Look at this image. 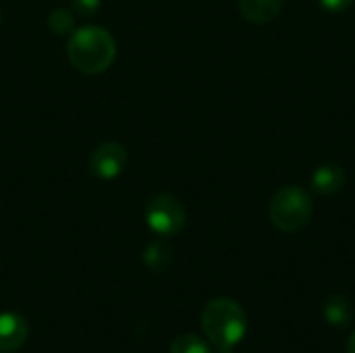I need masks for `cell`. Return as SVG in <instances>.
<instances>
[{
  "instance_id": "cell-1",
  "label": "cell",
  "mask_w": 355,
  "mask_h": 353,
  "mask_svg": "<svg viewBox=\"0 0 355 353\" xmlns=\"http://www.w3.org/2000/svg\"><path fill=\"white\" fill-rule=\"evenodd\" d=\"M67 56L81 73H102L112 64L116 56V44L104 27L85 25L69 35Z\"/></svg>"
},
{
  "instance_id": "cell-2",
  "label": "cell",
  "mask_w": 355,
  "mask_h": 353,
  "mask_svg": "<svg viewBox=\"0 0 355 353\" xmlns=\"http://www.w3.org/2000/svg\"><path fill=\"white\" fill-rule=\"evenodd\" d=\"M202 329L208 341L214 343L218 350H233L245 337L248 318L237 302L229 298H218L204 308Z\"/></svg>"
},
{
  "instance_id": "cell-3",
  "label": "cell",
  "mask_w": 355,
  "mask_h": 353,
  "mask_svg": "<svg viewBox=\"0 0 355 353\" xmlns=\"http://www.w3.org/2000/svg\"><path fill=\"white\" fill-rule=\"evenodd\" d=\"M268 216L279 231L297 233L312 218V200L300 185H287L272 196Z\"/></svg>"
},
{
  "instance_id": "cell-4",
  "label": "cell",
  "mask_w": 355,
  "mask_h": 353,
  "mask_svg": "<svg viewBox=\"0 0 355 353\" xmlns=\"http://www.w3.org/2000/svg\"><path fill=\"white\" fill-rule=\"evenodd\" d=\"M185 206L171 193H158L146 206V223L160 237L177 235L185 225Z\"/></svg>"
},
{
  "instance_id": "cell-5",
  "label": "cell",
  "mask_w": 355,
  "mask_h": 353,
  "mask_svg": "<svg viewBox=\"0 0 355 353\" xmlns=\"http://www.w3.org/2000/svg\"><path fill=\"white\" fill-rule=\"evenodd\" d=\"M127 164V152L121 144L116 141H106L100 144L89 158V169L98 179H114L123 173Z\"/></svg>"
},
{
  "instance_id": "cell-6",
  "label": "cell",
  "mask_w": 355,
  "mask_h": 353,
  "mask_svg": "<svg viewBox=\"0 0 355 353\" xmlns=\"http://www.w3.org/2000/svg\"><path fill=\"white\" fill-rule=\"evenodd\" d=\"M29 335V325L21 314H0V353H12L23 347Z\"/></svg>"
},
{
  "instance_id": "cell-7",
  "label": "cell",
  "mask_w": 355,
  "mask_h": 353,
  "mask_svg": "<svg viewBox=\"0 0 355 353\" xmlns=\"http://www.w3.org/2000/svg\"><path fill=\"white\" fill-rule=\"evenodd\" d=\"M345 187V171L339 164H322L312 175V189L320 196H335Z\"/></svg>"
},
{
  "instance_id": "cell-8",
  "label": "cell",
  "mask_w": 355,
  "mask_h": 353,
  "mask_svg": "<svg viewBox=\"0 0 355 353\" xmlns=\"http://www.w3.org/2000/svg\"><path fill=\"white\" fill-rule=\"evenodd\" d=\"M322 316L324 320L335 327V329H345L352 325L354 320V310H352V304L345 295L341 293H333L327 298L324 306H322Z\"/></svg>"
},
{
  "instance_id": "cell-9",
  "label": "cell",
  "mask_w": 355,
  "mask_h": 353,
  "mask_svg": "<svg viewBox=\"0 0 355 353\" xmlns=\"http://www.w3.org/2000/svg\"><path fill=\"white\" fill-rule=\"evenodd\" d=\"M285 0H239V10L250 23H268L279 17Z\"/></svg>"
},
{
  "instance_id": "cell-10",
  "label": "cell",
  "mask_w": 355,
  "mask_h": 353,
  "mask_svg": "<svg viewBox=\"0 0 355 353\" xmlns=\"http://www.w3.org/2000/svg\"><path fill=\"white\" fill-rule=\"evenodd\" d=\"M144 264L150 270H164L171 264V248L164 243H150L144 250Z\"/></svg>"
},
{
  "instance_id": "cell-11",
  "label": "cell",
  "mask_w": 355,
  "mask_h": 353,
  "mask_svg": "<svg viewBox=\"0 0 355 353\" xmlns=\"http://www.w3.org/2000/svg\"><path fill=\"white\" fill-rule=\"evenodd\" d=\"M171 353H212L208 343L198 335H179L171 343Z\"/></svg>"
},
{
  "instance_id": "cell-12",
  "label": "cell",
  "mask_w": 355,
  "mask_h": 353,
  "mask_svg": "<svg viewBox=\"0 0 355 353\" xmlns=\"http://www.w3.org/2000/svg\"><path fill=\"white\" fill-rule=\"evenodd\" d=\"M73 23H75V19H73V15H71L67 8H56V10H52L50 17H48L50 29H52L54 33H58V35L71 33V31H73Z\"/></svg>"
},
{
  "instance_id": "cell-13",
  "label": "cell",
  "mask_w": 355,
  "mask_h": 353,
  "mask_svg": "<svg viewBox=\"0 0 355 353\" xmlns=\"http://www.w3.org/2000/svg\"><path fill=\"white\" fill-rule=\"evenodd\" d=\"M73 4L83 15H94L100 8V0H73Z\"/></svg>"
},
{
  "instance_id": "cell-14",
  "label": "cell",
  "mask_w": 355,
  "mask_h": 353,
  "mask_svg": "<svg viewBox=\"0 0 355 353\" xmlns=\"http://www.w3.org/2000/svg\"><path fill=\"white\" fill-rule=\"evenodd\" d=\"M354 0H320V4L327 8V10H333V12H339V10H345L347 6H352Z\"/></svg>"
},
{
  "instance_id": "cell-15",
  "label": "cell",
  "mask_w": 355,
  "mask_h": 353,
  "mask_svg": "<svg viewBox=\"0 0 355 353\" xmlns=\"http://www.w3.org/2000/svg\"><path fill=\"white\" fill-rule=\"evenodd\" d=\"M347 353H355V331L349 335V339H347Z\"/></svg>"
},
{
  "instance_id": "cell-16",
  "label": "cell",
  "mask_w": 355,
  "mask_h": 353,
  "mask_svg": "<svg viewBox=\"0 0 355 353\" xmlns=\"http://www.w3.org/2000/svg\"><path fill=\"white\" fill-rule=\"evenodd\" d=\"M220 353H231V350H220Z\"/></svg>"
}]
</instances>
